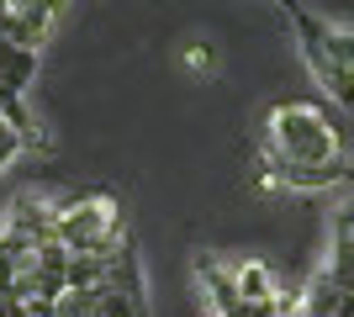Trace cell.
Here are the masks:
<instances>
[{"label": "cell", "mask_w": 354, "mask_h": 317, "mask_svg": "<svg viewBox=\"0 0 354 317\" xmlns=\"http://www.w3.org/2000/svg\"><path fill=\"white\" fill-rule=\"evenodd\" d=\"M254 159H259V185L275 191H333L354 175L339 106L312 95H286L270 106L254 137Z\"/></svg>", "instance_id": "1"}, {"label": "cell", "mask_w": 354, "mask_h": 317, "mask_svg": "<svg viewBox=\"0 0 354 317\" xmlns=\"http://www.w3.org/2000/svg\"><path fill=\"white\" fill-rule=\"evenodd\" d=\"M286 21L296 27L301 59H307L312 79L323 85L328 106L354 111V32L349 27H333L328 16H312L307 6H286Z\"/></svg>", "instance_id": "2"}, {"label": "cell", "mask_w": 354, "mask_h": 317, "mask_svg": "<svg viewBox=\"0 0 354 317\" xmlns=\"http://www.w3.org/2000/svg\"><path fill=\"white\" fill-rule=\"evenodd\" d=\"M301 317H354V201L328 222V259L301 291Z\"/></svg>", "instance_id": "3"}, {"label": "cell", "mask_w": 354, "mask_h": 317, "mask_svg": "<svg viewBox=\"0 0 354 317\" xmlns=\"http://www.w3.org/2000/svg\"><path fill=\"white\" fill-rule=\"evenodd\" d=\"M127 238V217L111 191H69L59 196V243L69 254H111Z\"/></svg>", "instance_id": "4"}, {"label": "cell", "mask_w": 354, "mask_h": 317, "mask_svg": "<svg viewBox=\"0 0 354 317\" xmlns=\"http://www.w3.org/2000/svg\"><path fill=\"white\" fill-rule=\"evenodd\" d=\"M95 317H148V280L133 233L106 254V275L95 286Z\"/></svg>", "instance_id": "5"}, {"label": "cell", "mask_w": 354, "mask_h": 317, "mask_svg": "<svg viewBox=\"0 0 354 317\" xmlns=\"http://www.w3.org/2000/svg\"><path fill=\"white\" fill-rule=\"evenodd\" d=\"M43 249L48 243L0 227V302H32L37 270H43Z\"/></svg>", "instance_id": "6"}, {"label": "cell", "mask_w": 354, "mask_h": 317, "mask_svg": "<svg viewBox=\"0 0 354 317\" xmlns=\"http://www.w3.org/2000/svg\"><path fill=\"white\" fill-rule=\"evenodd\" d=\"M0 227H11V233H21V238H37V243H59V196L21 191V196H11Z\"/></svg>", "instance_id": "7"}, {"label": "cell", "mask_w": 354, "mask_h": 317, "mask_svg": "<svg viewBox=\"0 0 354 317\" xmlns=\"http://www.w3.org/2000/svg\"><path fill=\"white\" fill-rule=\"evenodd\" d=\"M53 6H37V0H27V6H6V48H27V53H37V43L48 37V27H53Z\"/></svg>", "instance_id": "8"}, {"label": "cell", "mask_w": 354, "mask_h": 317, "mask_svg": "<svg viewBox=\"0 0 354 317\" xmlns=\"http://www.w3.org/2000/svg\"><path fill=\"white\" fill-rule=\"evenodd\" d=\"M32 79H37V53H27V48H6V43H0V101H11V95H27Z\"/></svg>", "instance_id": "9"}, {"label": "cell", "mask_w": 354, "mask_h": 317, "mask_svg": "<svg viewBox=\"0 0 354 317\" xmlns=\"http://www.w3.org/2000/svg\"><path fill=\"white\" fill-rule=\"evenodd\" d=\"M21 148H27V137H21V133L11 127V122L0 117V175H6V164H11V159H16Z\"/></svg>", "instance_id": "10"}, {"label": "cell", "mask_w": 354, "mask_h": 317, "mask_svg": "<svg viewBox=\"0 0 354 317\" xmlns=\"http://www.w3.org/2000/svg\"><path fill=\"white\" fill-rule=\"evenodd\" d=\"M6 6H11V0H0V43H6Z\"/></svg>", "instance_id": "11"}]
</instances>
